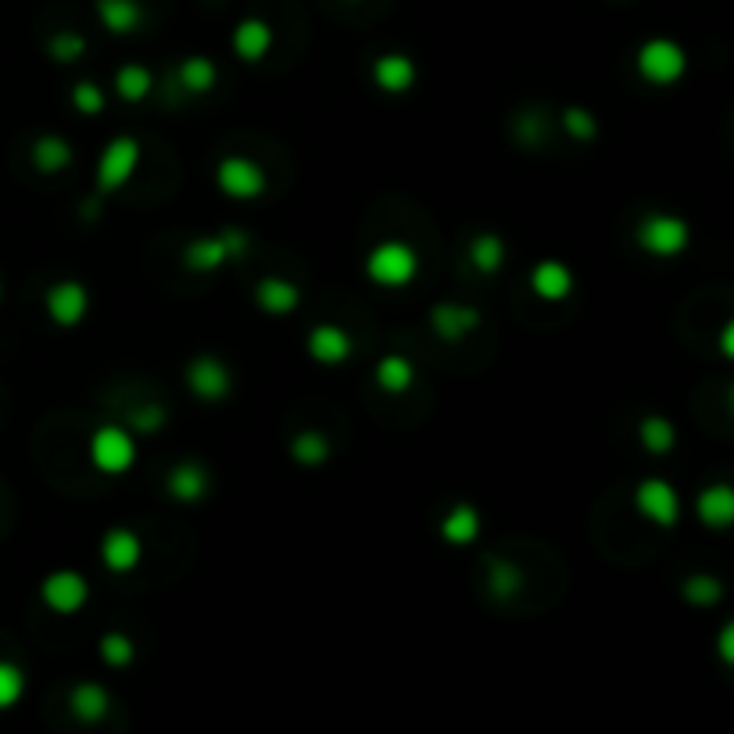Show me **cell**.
Instances as JSON below:
<instances>
[{
  "mask_svg": "<svg viewBox=\"0 0 734 734\" xmlns=\"http://www.w3.org/2000/svg\"><path fill=\"white\" fill-rule=\"evenodd\" d=\"M40 598H43V606H47L51 613L72 616V613H79L86 602H90V584H86V578H83V573H76V570H54V573L43 578Z\"/></svg>",
  "mask_w": 734,
  "mask_h": 734,
  "instance_id": "7",
  "label": "cell"
},
{
  "mask_svg": "<svg viewBox=\"0 0 734 734\" xmlns=\"http://www.w3.org/2000/svg\"><path fill=\"white\" fill-rule=\"evenodd\" d=\"M684 595H688V602H695V606H710V602H716L724 592L713 578H692L684 584Z\"/></svg>",
  "mask_w": 734,
  "mask_h": 734,
  "instance_id": "34",
  "label": "cell"
},
{
  "mask_svg": "<svg viewBox=\"0 0 734 734\" xmlns=\"http://www.w3.org/2000/svg\"><path fill=\"white\" fill-rule=\"evenodd\" d=\"M72 105H76L83 115H100L105 111V94H100L97 83H76V90H72Z\"/></svg>",
  "mask_w": 734,
  "mask_h": 734,
  "instance_id": "33",
  "label": "cell"
},
{
  "mask_svg": "<svg viewBox=\"0 0 734 734\" xmlns=\"http://www.w3.org/2000/svg\"><path fill=\"white\" fill-rule=\"evenodd\" d=\"M635 509L641 520H649L656 527H673L681 520V495L673 492V484L649 477L635 487Z\"/></svg>",
  "mask_w": 734,
  "mask_h": 734,
  "instance_id": "8",
  "label": "cell"
},
{
  "mask_svg": "<svg viewBox=\"0 0 734 734\" xmlns=\"http://www.w3.org/2000/svg\"><path fill=\"white\" fill-rule=\"evenodd\" d=\"M43 309H47L51 323L54 326H79L86 320V312H90V291L79 283V280H57L47 298H43Z\"/></svg>",
  "mask_w": 734,
  "mask_h": 734,
  "instance_id": "9",
  "label": "cell"
},
{
  "mask_svg": "<svg viewBox=\"0 0 734 734\" xmlns=\"http://www.w3.org/2000/svg\"><path fill=\"white\" fill-rule=\"evenodd\" d=\"M215 183H219V191L234 201H255L262 197L266 191V169L255 162L248 154H226L219 169H215Z\"/></svg>",
  "mask_w": 734,
  "mask_h": 734,
  "instance_id": "6",
  "label": "cell"
},
{
  "mask_svg": "<svg viewBox=\"0 0 734 734\" xmlns=\"http://www.w3.org/2000/svg\"><path fill=\"white\" fill-rule=\"evenodd\" d=\"M165 487L176 501H197L208 492V473L201 469V463H191V458H186V463H176L169 469Z\"/></svg>",
  "mask_w": 734,
  "mask_h": 734,
  "instance_id": "20",
  "label": "cell"
},
{
  "mask_svg": "<svg viewBox=\"0 0 734 734\" xmlns=\"http://www.w3.org/2000/svg\"><path fill=\"white\" fill-rule=\"evenodd\" d=\"M412 380H415V369H412L409 358H401V355H387V358H380V366H377V384L384 387L387 395L409 391Z\"/></svg>",
  "mask_w": 734,
  "mask_h": 734,
  "instance_id": "24",
  "label": "cell"
},
{
  "mask_svg": "<svg viewBox=\"0 0 734 734\" xmlns=\"http://www.w3.org/2000/svg\"><path fill=\"white\" fill-rule=\"evenodd\" d=\"M291 455H294V463H301V466H320V463H326V458H330V444H326L323 434L305 430V434H298L291 441Z\"/></svg>",
  "mask_w": 734,
  "mask_h": 734,
  "instance_id": "27",
  "label": "cell"
},
{
  "mask_svg": "<svg viewBox=\"0 0 734 734\" xmlns=\"http://www.w3.org/2000/svg\"><path fill=\"white\" fill-rule=\"evenodd\" d=\"M234 240H237L234 234H226V237H201V240H194V244H186L183 266H186V269H197V272L219 269V266H226L234 255H240V251H234Z\"/></svg>",
  "mask_w": 734,
  "mask_h": 734,
  "instance_id": "15",
  "label": "cell"
},
{
  "mask_svg": "<svg viewBox=\"0 0 734 734\" xmlns=\"http://www.w3.org/2000/svg\"><path fill=\"white\" fill-rule=\"evenodd\" d=\"M97 19L105 22L108 33L126 36V33H133V29H140L143 8H140V0H97Z\"/></svg>",
  "mask_w": 734,
  "mask_h": 734,
  "instance_id": "21",
  "label": "cell"
},
{
  "mask_svg": "<svg viewBox=\"0 0 734 734\" xmlns=\"http://www.w3.org/2000/svg\"><path fill=\"white\" fill-rule=\"evenodd\" d=\"M272 47V29L262 19H248L234 29V51L240 62H262Z\"/></svg>",
  "mask_w": 734,
  "mask_h": 734,
  "instance_id": "18",
  "label": "cell"
},
{
  "mask_svg": "<svg viewBox=\"0 0 734 734\" xmlns=\"http://www.w3.org/2000/svg\"><path fill=\"white\" fill-rule=\"evenodd\" d=\"M420 272V255L406 240H380L377 248L366 255V277L384 287V291H401Z\"/></svg>",
  "mask_w": 734,
  "mask_h": 734,
  "instance_id": "1",
  "label": "cell"
},
{
  "mask_svg": "<svg viewBox=\"0 0 734 734\" xmlns=\"http://www.w3.org/2000/svg\"><path fill=\"white\" fill-rule=\"evenodd\" d=\"M68 710H72V716H76V721H83V724L105 721L108 710H111L108 688H105V684H97V681H83V684H76V688H72V692H68Z\"/></svg>",
  "mask_w": 734,
  "mask_h": 734,
  "instance_id": "17",
  "label": "cell"
},
{
  "mask_svg": "<svg viewBox=\"0 0 734 734\" xmlns=\"http://www.w3.org/2000/svg\"><path fill=\"white\" fill-rule=\"evenodd\" d=\"M186 384L201 401H223L234 391V377H229V366L215 355H201L186 366Z\"/></svg>",
  "mask_w": 734,
  "mask_h": 734,
  "instance_id": "10",
  "label": "cell"
},
{
  "mask_svg": "<svg viewBox=\"0 0 734 734\" xmlns=\"http://www.w3.org/2000/svg\"><path fill=\"white\" fill-rule=\"evenodd\" d=\"M469 258L481 272H498L501 262H506V244H501V237H495V234H481L469 244Z\"/></svg>",
  "mask_w": 734,
  "mask_h": 734,
  "instance_id": "26",
  "label": "cell"
},
{
  "mask_svg": "<svg viewBox=\"0 0 734 734\" xmlns=\"http://www.w3.org/2000/svg\"><path fill=\"white\" fill-rule=\"evenodd\" d=\"M352 348H355L352 334L344 326H337V323L312 326V334L305 341L309 358H312V363H320V366H344L352 358Z\"/></svg>",
  "mask_w": 734,
  "mask_h": 734,
  "instance_id": "11",
  "label": "cell"
},
{
  "mask_svg": "<svg viewBox=\"0 0 734 734\" xmlns=\"http://www.w3.org/2000/svg\"><path fill=\"white\" fill-rule=\"evenodd\" d=\"M695 512H699V520L706 523V527L724 530L734 520V495H731V487L727 484L706 487V492L695 498Z\"/></svg>",
  "mask_w": 734,
  "mask_h": 734,
  "instance_id": "19",
  "label": "cell"
},
{
  "mask_svg": "<svg viewBox=\"0 0 734 734\" xmlns=\"http://www.w3.org/2000/svg\"><path fill=\"white\" fill-rule=\"evenodd\" d=\"M530 291L541 301H566L573 294V272L570 266L555 262V258H544L535 269H530Z\"/></svg>",
  "mask_w": 734,
  "mask_h": 734,
  "instance_id": "13",
  "label": "cell"
},
{
  "mask_svg": "<svg viewBox=\"0 0 734 734\" xmlns=\"http://www.w3.org/2000/svg\"><path fill=\"white\" fill-rule=\"evenodd\" d=\"M151 86H154V79L143 65H122L119 76H115V90H119L122 100H133V105L151 94Z\"/></svg>",
  "mask_w": 734,
  "mask_h": 734,
  "instance_id": "25",
  "label": "cell"
},
{
  "mask_svg": "<svg viewBox=\"0 0 734 734\" xmlns=\"http://www.w3.org/2000/svg\"><path fill=\"white\" fill-rule=\"evenodd\" d=\"M373 83L384 94H406L415 86V62L409 54H384L373 62Z\"/></svg>",
  "mask_w": 734,
  "mask_h": 734,
  "instance_id": "14",
  "label": "cell"
},
{
  "mask_svg": "<svg viewBox=\"0 0 734 734\" xmlns=\"http://www.w3.org/2000/svg\"><path fill=\"white\" fill-rule=\"evenodd\" d=\"M441 538L449 544H458V549H466V544H473L481 538V512L473 506H455L449 509V516L441 520Z\"/></svg>",
  "mask_w": 734,
  "mask_h": 734,
  "instance_id": "22",
  "label": "cell"
},
{
  "mask_svg": "<svg viewBox=\"0 0 734 734\" xmlns=\"http://www.w3.org/2000/svg\"><path fill=\"white\" fill-rule=\"evenodd\" d=\"M673 438H678V434H673V427L663 420V415H649V420H641V444L652 455H667Z\"/></svg>",
  "mask_w": 734,
  "mask_h": 734,
  "instance_id": "29",
  "label": "cell"
},
{
  "mask_svg": "<svg viewBox=\"0 0 734 734\" xmlns=\"http://www.w3.org/2000/svg\"><path fill=\"white\" fill-rule=\"evenodd\" d=\"M100 559L111 573H133L143 559V541L137 530L129 527H111L105 538H100Z\"/></svg>",
  "mask_w": 734,
  "mask_h": 734,
  "instance_id": "12",
  "label": "cell"
},
{
  "mask_svg": "<svg viewBox=\"0 0 734 734\" xmlns=\"http://www.w3.org/2000/svg\"><path fill=\"white\" fill-rule=\"evenodd\" d=\"M33 165L40 172H47V176H54V172H65L72 165V143L65 137H40L33 143Z\"/></svg>",
  "mask_w": 734,
  "mask_h": 734,
  "instance_id": "23",
  "label": "cell"
},
{
  "mask_svg": "<svg viewBox=\"0 0 734 734\" xmlns=\"http://www.w3.org/2000/svg\"><path fill=\"white\" fill-rule=\"evenodd\" d=\"M83 36H72V33H62V36H54L51 40V57L54 62H76V57L83 54Z\"/></svg>",
  "mask_w": 734,
  "mask_h": 734,
  "instance_id": "35",
  "label": "cell"
},
{
  "mask_svg": "<svg viewBox=\"0 0 734 734\" xmlns=\"http://www.w3.org/2000/svg\"><path fill=\"white\" fill-rule=\"evenodd\" d=\"M0 298H4V287H0Z\"/></svg>",
  "mask_w": 734,
  "mask_h": 734,
  "instance_id": "37",
  "label": "cell"
},
{
  "mask_svg": "<svg viewBox=\"0 0 734 734\" xmlns=\"http://www.w3.org/2000/svg\"><path fill=\"white\" fill-rule=\"evenodd\" d=\"M140 165V143L133 137H115L97 158V191L100 194H115L133 180V172Z\"/></svg>",
  "mask_w": 734,
  "mask_h": 734,
  "instance_id": "5",
  "label": "cell"
},
{
  "mask_svg": "<svg viewBox=\"0 0 734 734\" xmlns=\"http://www.w3.org/2000/svg\"><path fill=\"white\" fill-rule=\"evenodd\" d=\"M635 240H638V248L652 258H678L688 251V244H692V226H688L681 215L652 212L638 223Z\"/></svg>",
  "mask_w": 734,
  "mask_h": 734,
  "instance_id": "2",
  "label": "cell"
},
{
  "mask_svg": "<svg viewBox=\"0 0 734 734\" xmlns=\"http://www.w3.org/2000/svg\"><path fill=\"white\" fill-rule=\"evenodd\" d=\"M635 68H638V76L649 86H673V83L684 79L688 54H684V47H681L678 40L656 36V40H645L641 47H638Z\"/></svg>",
  "mask_w": 734,
  "mask_h": 734,
  "instance_id": "3",
  "label": "cell"
},
{
  "mask_svg": "<svg viewBox=\"0 0 734 734\" xmlns=\"http://www.w3.org/2000/svg\"><path fill=\"white\" fill-rule=\"evenodd\" d=\"M566 129L573 140H595V119L584 108H570L566 111Z\"/></svg>",
  "mask_w": 734,
  "mask_h": 734,
  "instance_id": "36",
  "label": "cell"
},
{
  "mask_svg": "<svg viewBox=\"0 0 734 734\" xmlns=\"http://www.w3.org/2000/svg\"><path fill=\"white\" fill-rule=\"evenodd\" d=\"M86 455H90L94 469L108 473V477H119V473L133 469L137 463V441L126 427H97Z\"/></svg>",
  "mask_w": 734,
  "mask_h": 734,
  "instance_id": "4",
  "label": "cell"
},
{
  "mask_svg": "<svg viewBox=\"0 0 734 734\" xmlns=\"http://www.w3.org/2000/svg\"><path fill=\"white\" fill-rule=\"evenodd\" d=\"M133 656H137V649H133V641H129L126 635H105L100 638V659H105L108 667H115V670H122V667H129L133 663Z\"/></svg>",
  "mask_w": 734,
  "mask_h": 734,
  "instance_id": "31",
  "label": "cell"
},
{
  "mask_svg": "<svg viewBox=\"0 0 734 734\" xmlns=\"http://www.w3.org/2000/svg\"><path fill=\"white\" fill-rule=\"evenodd\" d=\"M438 320H444V326H441V334H444V341H463V334L466 330L477 323V315L473 312H466V309H458V305H441L438 309Z\"/></svg>",
  "mask_w": 734,
  "mask_h": 734,
  "instance_id": "32",
  "label": "cell"
},
{
  "mask_svg": "<svg viewBox=\"0 0 734 734\" xmlns=\"http://www.w3.org/2000/svg\"><path fill=\"white\" fill-rule=\"evenodd\" d=\"M22 695H25V673L14 663H8V659H0V710H11Z\"/></svg>",
  "mask_w": 734,
  "mask_h": 734,
  "instance_id": "30",
  "label": "cell"
},
{
  "mask_svg": "<svg viewBox=\"0 0 734 734\" xmlns=\"http://www.w3.org/2000/svg\"><path fill=\"white\" fill-rule=\"evenodd\" d=\"M180 83L191 94H205L215 86V65L208 62V57H186V62L180 65Z\"/></svg>",
  "mask_w": 734,
  "mask_h": 734,
  "instance_id": "28",
  "label": "cell"
},
{
  "mask_svg": "<svg viewBox=\"0 0 734 734\" xmlns=\"http://www.w3.org/2000/svg\"><path fill=\"white\" fill-rule=\"evenodd\" d=\"M255 301L266 315H291L301 305V287L283 277H266L255 287Z\"/></svg>",
  "mask_w": 734,
  "mask_h": 734,
  "instance_id": "16",
  "label": "cell"
}]
</instances>
